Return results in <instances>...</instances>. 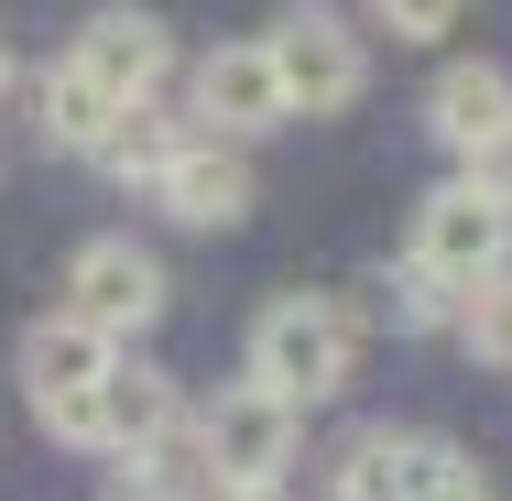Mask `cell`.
Wrapping results in <instances>:
<instances>
[{
	"mask_svg": "<svg viewBox=\"0 0 512 501\" xmlns=\"http://www.w3.org/2000/svg\"><path fill=\"white\" fill-rule=\"evenodd\" d=\"M109 109L131 99H164V77H175V33H164V11H131V0H109L99 22L77 33V55H66Z\"/></svg>",
	"mask_w": 512,
	"mask_h": 501,
	"instance_id": "9",
	"label": "cell"
},
{
	"mask_svg": "<svg viewBox=\"0 0 512 501\" xmlns=\"http://www.w3.org/2000/svg\"><path fill=\"white\" fill-rule=\"evenodd\" d=\"M207 501H295V491H207Z\"/></svg>",
	"mask_w": 512,
	"mask_h": 501,
	"instance_id": "19",
	"label": "cell"
},
{
	"mask_svg": "<svg viewBox=\"0 0 512 501\" xmlns=\"http://www.w3.org/2000/svg\"><path fill=\"white\" fill-rule=\"evenodd\" d=\"M33 425H44L55 447H77V458H142L164 425H186V393H175L164 360H109L88 393L33 403Z\"/></svg>",
	"mask_w": 512,
	"mask_h": 501,
	"instance_id": "3",
	"label": "cell"
},
{
	"mask_svg": "<svg viewBox=\"0 0 512 501\" xmlns=\"http://www.w3.org/2000/svg\"><path fill=\"white\" fill-rule=\"evenodd\" d=\"M197 425V458H207V491H295V458H306V414L273 403L262 382H218Z\"/></svg>",
	"mask_w": 512,
	"mask_h": 501,
	"instance_id": "4",
	"label": "cell"
},
{
	"mask_svg": "<svg viewBox=\"0 0 512 501\" xmlns=\"http://www.w3.org/2000/svg\"><path fill=\"white\" fill-rule=\"evenodd\" d=\"M425 131H436V153L469 175V164H491L512 142V66L491 55H458V66H436V88H425Z\"/></svg>",
	"mask_w": 512,
	"mask_h": 501,
	"instance_id": "10",
	"label": "cell"
},
{
	"mask_svg": "<svg viewBox=\"0 0 512 501\" xmlns=\"http://www.w3.org/2000/svg\"><path fill=\"white\" fill-rule=\"evenodd\" d=\"M186 131H197V142H240V153H251L262 131H284V88H273L262 33L197 55V77H186Z\"/></svg>",
	"mask_w": 512,
	"mask_h": 501,
	"instance_id": "8",
	"label": "cell"
},
{
	"mask_svg": "<svg viewBox=\"0 0 512 501\" xmlns=\"http://www.w3.org/2000/svg\"><path fill=\"white\" fill-rule=\"evenodd\" d=\"M458 11H469V0H371V22H382L393 44H436V33H458Z\"/></svg>",
	"mask_w": 512,
	"mask_h": 501,
	"instance_id": "17",
	"label": "cell"
},
{
	"mask_svg": "<svg viewBox=\"0 0 512 501\" xmlns=\"http://www.w3.org/2000/svg\"><path fill=\"white\" fill-rule=\"evenodd\" d=\"M66 316L77 327H99L109 349H131L142 327H164V305H175V284H164V251H142L131 229H99V240H77L66 251Z\"/></svg>",
	"mask_w": 512,
	"mask_h": 501,
	"instance_id": "6",
	"label": "cell"
},
{
	"mask_svg": "<svg viewBox=\"0 0 512 501\" xmlns=\"http://www.w3.org/2000/svg\"><path fill=\"white\" fill-rule=\"evenodd\" d=\"M109 360H120V349H109L99 327H77L66 305H55V316H33V327H22V349H11V371H22V393H33V403H55V393H88V382H99Z\"/></svg>",
	"mask_w": 512,
	"mask_h": 501,
	"instance_id": "12",
	"label": "cell"
},
{
	"mask_svg": "<svg viewBox=\"0 0 512 501\" xmlns=\"http://www.w3.org/2000/svg\"><path fill=\"white\" fill-rule=\"evenodd\" d=\"M262 55H273V88H284V120H338V109L371 99V44L349 33V11H284L273 33H262Z\"/></svg>",
	"mask_w": 512,
	"mask_h": 501,
	"instance_id": "5",
	"label": "cell"
},
{
	"mask_svg": "<svg viewBox=\"0 0 512 501\" xmlns=\"http://www.w3.org/2000/svg\"><path fill=\"white\" fill-rule=\"evenodd\" d=\"M447 338H458V349H469L480 371H512V262H502V273H480V284L458 295Z\"/></svg>",
	"mask_w": 512,
	"mask_h": 501,
	"instance_id": "15",
	"label": "cell"
},
{
	"mask_svg": "<svg viewBox=\"0 0 512 501\" xmlns=\"http://www.w3.org/2000/svg\"><path fill=\"white\" fill-rule=\"evenodd\" d=\"M22 109H33L44 153H77V164H88V142L109 131V99L77 77V66H44V77H22Z\"/></svg>",
	"mask_w": 512,
	"mask_h": 501,
	"instance_id": "14",
	"label": "cell"
},
{
	"mask_svg": "<svg viewBox=\"0 0 512 501\" xmlns=\"http://www.w3.org/2000/svg\"><path fill=\"white\" fill-rule=\"evenodd\" d=\"M0 88H11V44H0Z\"/></svg>",
	"mask_w": 512,
	"mask_h": 501,
	"instance_id": "20",
	"label": "cell"
},
{
	"mask_svg": "<svg viewBox=\"0 0 512 501\" xmlns=\"http://www.w3.org/2000/svg\"><path fill=\"white\" fill-rule=\"evenodd\" d=\"M327 501H502V491L436 425H349L327 447Z\"/></svg>",
	"mask_w": 512,
	"mask_h": 501,
	"instance_id": "2",
	"label": "cell"
},
{
	"mask_svg": "<svg viewBox=\"0 0 512 501\" xmlns=\"http://www.w3.org/2000/svg\"><path fill=\"white\" fill-rule=\"evenodd\" d=\"M142 197L164 207L175 229H240V218H251V153H240V142H197V131H186V142H175V164H164Z\"/></svg>",
	"mask_w": 512,
	"mask_h": 501,
	"instance_id": "11",
	"label": "cell"
},
{
	"mask_svg": "<svg viewBox=\"0 0 512 501\" xmlns=\"http://www.w3.org/2000/svg\"><path fill=\"white\" fill-rule=\"evenodd\" d=\"M99 501H186V491H164L153 469H131V458H120V469H109V491H99Z\"/></svg>",
	"mask_w": 512,
	"mask_h": 501,
	"instance_id": "18",
	"label": "cell"
},
{
	"mask_svg": "<svg viewBox=\"0 0 512 501\" xmlns=\"http://www.w3.org/2000/svg\"><path fill=\"white\" fill-rule=\"evenodd\" d=\"M371 295H382V316H393L404 338H447V316H458V295H447L436 273H414V262H404V273H382Z\"/></svg>",
	"mask_w": 512,
	"mask_h": 501,
	"instance_id": "16",
	"label": "cell"
},
{
	"mask_svg": "<svg viewBox=\"0 0 512 501\" xmlns=\"http://www.w3.org/2000/svg\"><path fill=\"white\" fill-rule=\"evenodd\" d=\"M404 262L414 273H436L447 295H469L480 273H502L512 262V207L480 186V175H447L436 197L414 207V240H404Z\"/></svg>",
	"mask_w": 512,
	"mask_h": 501,
	"instance_id": "7",
	"label": "cell"
},
{
	"mask_svg": "<svg viewBox=\"0 0 512 501\" xmlns=\"http://www.w3.org/2000/svg\"><path fill=\"white\" fill-rule=\"evenodd\" d=\"M175 142H186V120L164 99H131V109H109V131L88 142V164H99L109 186H153L164 164H175Z\"/></svg>",
	"mask_w": 512,
	"mask_h": 501,
	"instance_id": "13",
	"label": "cell"
},
{
	"mask_svg": "<svg viewBox=\"0 0 512 501\" xmlns=\"http://www.w3.org/2000/svg\"><path fill=\"white\" fill-rule=\"evenodd\" d=\"M349 371H360V305L349 295H273L251 316V338H240V382H262L295 414L338 403Z\"/></svg>",
	"mask_w": 512,
	"mask_h": 501,
	"instance_id": "1",
	"label": "cell"
}]
</instances>
